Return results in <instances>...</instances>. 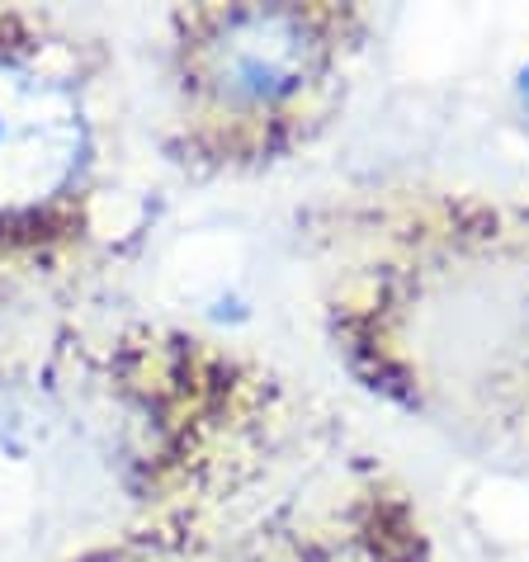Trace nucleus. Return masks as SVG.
Masks as SVG:
<instances>
[{
    "mask_svg": "<svg viewBox=\"0 0 529 562\" xmlns=\"http://www.w3.org/2000/svg\"><path fill=\"white\" fill-rule=\"evenodd\" d=\"M71 562H157L147 553V543L133 535H123V539H114V543H104V549H90V553H81V558H71Z\"/></svg>",
    "mask_w": 529,
    "mask_h": 562,
    "instance_id": "20e7f679",
    "label": "nucleus"
},
{
    "mask_svg": "<svg viewBox=\"0 0 529 562\" xmlns=\"http://www.w3.org/2000/svg\"><path fill=\"white\" fill-rule=\"evenodd\" d=\"M157 562H426L412 506L326 445L270 373L151 336L128 369Z\"/></svg>",
    "mask_w": 529,
    "mask_h": 562,
    "instance_id": "f257e3e1",
    "label": "nucleus"
},
{
    "mask_svg": "<svg viewBox=\"0 0 529 562\" xmlns=\"http://www.w3.org/2000/svg\"><path fill=\"white\" fill-rule=\"evenodd\" d=\"M360 48L346 5H180L161 43V143L199 176L284 161L336 109Z\"/></svg>",
    "mask_w": 529,
    "mask_h": 562,
    "instance_id": "f03ea898",
    "label": "nucleus"
},
{
    "mask_svg": "<svg viewBox=\"0 0 529 562\" xmlns=\"http://www.w3.org/2000/svg\"><path fill=\"white\" fill-rule=\"evenodd\" d=\"M114 61L81 24L0 10V293L90 251L109 184Z\"/></svg>",
    "mask_w": 529,
    "mask_h": 562,
    "instance_id": "7ed1b4c3",
    "label": "nucleus"
}]
</instances>
